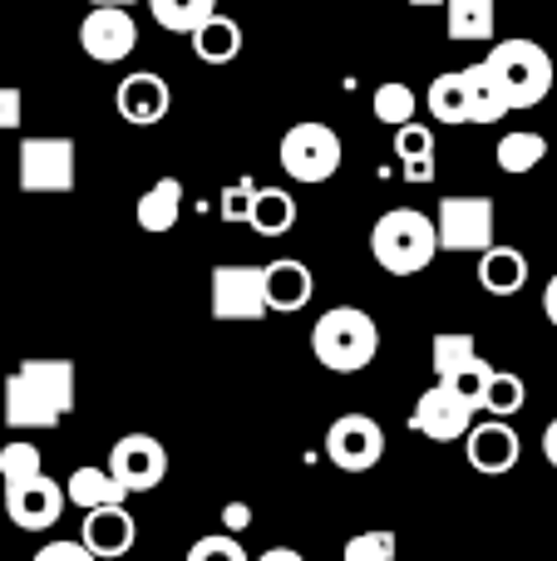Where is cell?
<instances>
[{
    "instance_id": "cell-38",
    "label": "cell",
    "mask_w": 557,
    "mask_h": 561,
    "mask_svg": "<svg viewBox=\"0 0 557 561\" xmlns=\"http://www.w3.org/2000/svg\"><path fill=\"white\" fill-rule=\"evenodd\" d=\"M223 527H227V537L247 533V527H252V507H247V503H227L223 507Z\"/></svg>"
},
{
    "instance_id": "cell-7",
    "label": "cell",
    "mask_w": 557,
    "mask_h": 561,
    "mask_svg": "<svg viewBox=\"0 0 557 561\" xmlns=\"http://www.w3.org/2000/svg\"><path fill=\"white\" fill-rule=\"evenodd\" d=\"M434 375H440V385L459 389V394L479 409L484 389H489V379H493V365L479 355V340L474 335H464V330H440V335H434Z\"/></svg>"
},
{
    "instance_id": "cell-16",
    "label": "cell",
    "mask_w": 557,
    "mask_h": 561,
    "mask_svg": "<svg viewBox=\"0 0 557 561\" xmlns=\"http://www.w3.org/2000/svg\"><path fill=\"white\" fill-rule=\"evenodd\" d=\"M464 458H469L474 473L503 478V473H513V468H519L523 444H519V434H513V424L489 419V424H474L469 434H464Z\"/></svg>"
},
{
    "instance_id": "cell-24",
    "label": "cell",
    "mask_w": 557,
    "mask_h": 561,
    "mask_svg": "<svg viewBox=\"0 0 557 561\" xmlns=\"http://www.w3.org/2000/svg\"><path fill=\"white\" fill-rule=\"evenodd\" d=\"M493 25H499V0H450V10H444V30L459 45L493 39Z\"/></svg>"
},
{
    "instance_id": "cell-33",
    "label": "cell",
    "mask_w": 557,
    "mask_h": 561,
    "mask_svg": "<svg viewBox=\"0 0 557 561\" xmlns=\"http://www.w3.org/2000/svg\"><path fill=\"white\" fill-rule=\"evenodd\" d=\"M395 158H400V163H420V158H434V134H430L424 124L395 128Z\"/></svg>"
},
{
    "instance_id": "cell-5",
    "label": "cell",
    "mask_w": 557,
    "mask_h": 561,
    "mask_svg": "<svg viewBox=\"0 0 557 561\" xmlns=\"http://www.w3.org/2000/svg\"><path fill=\"white\" fill-rule=\"evenodd\" d=\"M341 158H345V148L331 124L306 118V124H292L282 134V168L292 183H331L341 173Z\"/></svg>"
},
{
    "instance_id": "cell-43",
    "label": "cell",
    "mask_w": 557,
    "mask_h": 561,
    "mask_svg": "<svg viewBox=\"0 0 557 561\" xmlns=\"http://www.w3.org/2000/svg\"><path fill=\"white\" fill-rule=\"evenodd\" d=\"M134 0H94V10H128Z\"/></svg>"
},
{
    "instance_id": "cell-31",
    "label": "cell",
    "mask_w": 557,
    "mask_h": 561,
    "mask_svg": "<svg viewBox=\"0 0 557 561\" xmlns=\"http://www.w3.org/2000/svg\"><path fill=\"white\" fill-rule=\"evenodd\" d=\"M45 473V458H39L35 444H25V438H15V444L0 448V483L5 488H20L30 483V478Z\"/></svg>"
},
{
    "instance_id": "cell-3",
    "label": "cell",
    "mask_w": 557,
    "mask_h": 561,
    "mask_svg": "<svg viewBox=\"0 0 557 561\" xmlns=\"http://www.w3.org/2000/svg\"><path fill=\"white\" fill-rule=\"evenodd\" d=\"M371 252L390 276H420L434 262V252H440L434 217L420 213V207H390L371 227Z\"/></svg>"
},
{
    "instance_id": "cell-17",
    "label": "cell",
    "mask_w": 557,
    "mask_h": 561,
    "mask_svg": "<svg viewBox=\"0 0 557 561\" xmlns=\"http://www.w3.org/2000/svg\"><path fill=\"white\" fill-rule=\"evenodd\" d=\"M134 542H138V523L128 517V507H99V513H84L79 547H84L94 561H114V557L134 552Z\"/></svg>"
},
{
    "instance_id": "cell-44",
    "label": "cell",
    "mask_w": 557,
    "mask_h": 561,
    "mask_svg": "<svg viewBox=\"0 0 557 561\" xmlns=\"http://www.w3.org/2000/svg\"><path fill=\"white\" fill-rule=\"evenodd\" d=\"M410 5H420V10H424V5H440V0H410Z\"/></svg>"
},
{
    "instance_id": "cell-13",
    "label": "cell",
    "mask_w": 557,
    "mask_h": 561,
    "mask_svg": "<svg viewBox=\"0 0 557 561\" xmlns=\"http://www.w3.org/2000/svg\"><path fill=\"white\" fill-rule=\"evenodd\" d=\"M5 513L20 533H49V527L65 517V483L39 473L20 488H5Z\"/></svg>"
},
{
    "instance_id": "cell-19",
    "label": "cell",
    "mask_w": 557,
    "mask_h": 561,
    "mask_svg": "<svg viewBox=\"0 0 557 561\" xmlns=\"http://www.w3.org/2000/svg\"><path fill=\"white\" fill-rule=\"evenodd\" d=\"M479 286L489 290V296H519V290L528 286V256H523L519 247L493 242L489 252L479 256Z\"/></svg>"
},
{
    "instance_id": "cell-21",
    "label": "cell",
    "mask_w": 557,
    "mask_h": 561,
    "mask_svg": "<svg viewBox=\"0 0 557 561\" xmlns=\"http://www.w3.org/2000/svg\"><path fill=\"white\" fill-rule=\"evenodd\" d=\"M459 79H464V99H469V124H499V118L509 114V99H503L489 65L459 69Z\"/></svg>"
},
{
    "instance_id": "cell-4",
    "label": "cell",
    "mask_w": 557,
    "mask_h": 561,
    "mask_svg": "<svg viewBox=\"0 0 557 561\" xmlns=\"http://www.w3.org/2000/svg\"><path fill=\"white\" fill-rule=\"evenodd\" d=\"M484 65L493 69V79H499L509 108L543 104L548 89H553V55L538 45V39H499Z\"/></svg>"
},
{
    "instance_id": "cell-27",
    "label": "cell",
    "mask_w": 557,
    "mask_h": 561,
    "mask_svg": "<svg viewBox=\"0 0 557 561\" xmlns=\"http://www.w3.org/2000/svg\"><path fill=\"white\" fill-rule=\"evenodd\" d=\"M148 10H154V20L163 30L193 35V30H203L217 15V0H148Z\"/></svg>"
},
{
    "instance_id": "cell-9",
    "label": "cell",
    "mask_w": 557,
    "mask_h": 561,
    "mask_svg": "<svg viewBox=\"0 0 557 561\" xmlns=\"http://www.w3.org/2000/svg\"><path fill=\"white\" fill-rule=\"evenodd\" d=\"M326 458L341 473H371L385 458V428L371 414H341L326 428Z\"/></svg>"
},
{
    "instance_id": "cell-10",
    "label": "cell",
    "mask_w": 557,
    "mask_h": 561,
    "mask_svg": "<svg viewBox=\"0 0 557 561\" xmlns=\"http://www.w3.org/2000/svg\"><path fill=\"white\" fill-rule=\"evenodd\" d=\"M109 478L124 493H154L168 478V448L154 434H124L109 448Z\"/></svg>"
},
{
    "instance_id": "cell-15",
    "label": "cell",
    "mask_w": 557,
    "mask_h": 561,
    "mask_svg": "<svg viewBox=\"0 0 557 561\" xmlns=\"http://www.w3.org/2000/svg\"><path fill=\"white\" fill-rule=\"evenodd\" d=\"M114 108L124 124L134 128H154L168 118V108H173V89H168L163 75H148V69H138V75H124V84L114 89Z\"/></svg>"
},
{
    "instance_id": "cell-11",
    "label": "cell",
    "mask_w": 557,
    "mask_h": 561,
    "mask_svg": "<svg viewBox=\"0 0 557 561\" xmlns=\"http://www.w3.org/2000/svg\"><path fill=\"white\" fill-rule=\"evenodd\" d=\"M474 414H479V409H474L459 389L430 385L420 399H414L410 428L414 434H424V438H434V444H459V438L474 428Z\"/></svg>"
},
{
    "instance_id": "cell-14",
    "label": "cell",
    "mask_w": 557,
    "mask_h": 561,
    "mask_svg": "<svg viewBox=\"0 0 557 561\" xmlns=\"http://www.w3.org/2000/svg\"><path fill=\"white\" fill-rule=\"evenodd\" d=\"M213 316L217 320H262L266 316L262 266H217L213 272Z\"/></svg>"
},
{
    "instance_id": "cell-42",
    "label": "cell",
    "mask_w": 557,
    "mask_h": 561,
    "mask_svg": "<svg viewBox=\"0 0 557 561\" xmlns=\"http://www.w3.org/2000/svg\"><path fill=\"white\" fill-rule=\"evenodd\" d=\"M543 316H548L553 325H557V276L548 280V290H543Z\"/></svg>"
},
{
    "instance_id": "cell-1",
    "label": "cell",
    "mask_w": 557,
    "mask_h": 561,
    "mask_svg": "<svg viewBox=\"0 0 557 561\" xmlns=\"http://www.w3.org/2000/svg\"><path fill=\"white\" fill-rule=\"evenodd\" d=\"M75 409V365L69 359H25L5 379L10 428H55Z\"/></svg>"
},
{
    "instance_id": "cell-12",
    "label": "cell",
    "mask_w": 557,
    "mask_h": 561,
    "mask_svg": "<svg viewBox=\"0 0 557 561\" xmlns=\"http://www.w3.org/2000/svg\"><path fill=\"white\" fill-rule=\"evenodd\" d=\"M79 49L99 65H124L138 49V25L128 10H89L79 20Z\"/></svg>"
},
{
    "instance_id": "cell-35",
    "label": "cell",
    "mask_w": 557,
    "mask_h": 561,
    "mask_svg": "<svg viewBox=\"0 0 557 561\" xmlns=\"http://www.w3.org/2000/svg\"><path fill=\"white\" fill-rule=\"evenodd\" d=\"M252 193L257 187L252 183H237V187H227L223 193V222H247V213H252Z\"/></svg>"
},
{
    "instance_id": "cell-25",
    "label": "cell",
    "mask_w": 557,
    "mask_h": 561,
    "mask_svg": "<svg viewBox=\"0 0 557 561\" xmlns=\"http://www.w3.org/2000/svg\"><path fill=\"white\" fill-rule=\"evenodd\" d=\"M193 55L203 59V65H232L237 55H242V25L227 15H213L203 30H193Z\"/></svg>"
},
{
    "instance_id": "cell-41",
    "label": "cell",
    "mask_w": 557,
    "mask_h": 561,
    "mask_svg": "<svg viewBox=\"0 0 557 561\" xmlns=\"http://www.w3.org/2000/svg\"><path fill=\"white\" fill-rule=\"evenodd\" d=\"M252 561H306L296 547H272V552H262V557H252Z\"/></svg>"
},
{
    "instance_id": "cell-23",
    "label": "cell",
    "mask_w": 557,
    "mask_h": 561,
    "mask_svg": "<svg viewBox=\"0 0 557 561\" xmlns=\"http://www.w3.org/2000/svg\"><path fill=\"white\" fill-rule=\"evenodd\" d=\"M247 227H252L257 237H286L296 227V197L286 193V187H257Z\"/></svg>"
},
{
    "instance_id": "cell-18",
    "label": "cell",
    "mask_w": 557,
    "mask_h": 561,
    "mask_svg": "<svg viewBox=\"0 0 557 561\" xmlns=\"http://www.w3.org/2000/svg\"><path fill=\"white\" fill-rule=\"evenodd\" d=\"M262 290H266V310L296 316V310L311 300L316 280H311V272H306V262H292V256H282V262H266L262 266Z\"/></svg>"
},
{
    "instance_id": "cell-36",
    "label": "cell",
    "mask_w": 557,
    "mask_h": 561,
    "mask_svg": "<svg viewBox=\"0 0 557 561\" xmlns=\"http://www.w3.org/2000/svg\"><path fill=\"white\" fill-rule=\"evenodd\" d=\"M20 118H25V94L15 84H0V134L20 128Z\"/></svg>"
},
{
    "instance_id": "cell-34",
    "label": "cell",
    "mask_w": 557,
    "mask_h": 561,
    "mask_svg": "<svg viewBox=\"0 0 557 561\" xmlns=\"http://www.w3.org/2000/svg\"><path fill=\"white\" fill-rule=\"evenodd\" d=\"M187 561H252L242 552V542L227 533H213V537H197L193 547H187Z\"/></svg>"
},
{
    "instance_id": "cell-30",
    "label": "cell",
    "mask_w": 557,
    "mask_h": 561,
    "mask_svg": "<svg viewBox=\"0 0 557 561\" xmlns=\"http://www.w3.org/2000/svg\"><path fill=\"white\" fill-rule=\"evenodd\" d=\"M371 108H375V118H380V124L405 128V124H414V108H420V99H414V89H410V84H400V79H390V84H380V89H375Z\"/></svg>"
},
{
    "instance_id": "cell-20",
    "label": "cell",
    "mask_w": 557,
    "mask_h": 561,
    "mask_svg": "<svg viewBox=\"0 0 557 561\" xmlns=\"http://www.w3.org/2000/svg\"><path fill=\"white\" fill-rule=\"evenodd\" d=\"M134 217H138V227H144V232H154V237L173 232L178 217H183V183H178V178H158V183L138 197Z\"/></svg>"
},
{
    "instance_id": "cell-28",
    "label": "cell",
    "mask_w": 557,
    "mask_h": 561,
    "mask_svg": "<svg viewBox=\"0 0 557 561\" xmlns=\"http://www.w3.org/2000/svg\"><path fill=\"white\" fill-rule=\"evenodd\" d=\"M424 108H430L440 124H469V99H464V79H459V69L454 75H440L430 84V94H424Z\"/></svg>"
},
{
    "instance_id": "cell-32",
    "label": "cell",
    "mask_w": 557,
    "mask_h": 561,
    "mask_svg": "<svg viewBox=\"0 0 557 561\" xmlns=\"http://www.w3.org/2000/svg\"><path fill=\"white\" fill-rule=\"evenodd\" d=\"M395 533H355L351 542H345V552H341V561H395Z\"/></svg>"
},
{
    "instance_id": "cell-39",
    "label": "cell",
    "mask_w": 557,
    "mask_h": 561,
    "mask_svg": "<svg viewBox=\"0 0 557 561\" xmlns=\"http://www.w3.org/2000/svg\"><path fill=\"white\" fill-rule=\"evenodd\" d=\"M400 173H405V183H414V187L434 183V158H420V163H400Z\"/></svg>"
},
{
    "instance_id": "cell-2",
    "label": "cell",
    "mask_w": 557,
    "mask_h": 561,
    "mask_svg": "<svg viewBox=\"0 0 557 561\" xmlns=\"http://www.w3.org/2000/svg\"><path fill=\"white\" fill-rule=\"evenodd\" d=\"M311 355L321 359L331 375H361L380 355V325L371 310L361 306H331L311 325Z\"/></svg>"
},
{
    "instance_id": "cell-8",
    "label": "cell",
    "mask_w": 557,
    "mask_h": 561,
    "mask_svg": "<svg viewBox=\"0 0 557 561\" xmlns=\"http://www.w3.org/2000/svg\"><path fill=\"white\" fill-rule=\"evenodd\" d=\"M20 193H75V138H25L20 144Z\"/></svg>"
},
{
    "instance_id": "cell-40",
    "label": "cell",
    "mask_w": 557,
    "mask_h": 561,
    "mask_svg": "<svg viewBox=\"0 0 557 561\" xmlns=\"http://www.w3.org/2000/svg\"><path fill=\"white\" fill-rule=\"evenodd\" d=\"M543 458H548V463L557 468V419H553L548 428H543Z\"/></svg>"
},
{
    "instance_id": "cell-26",
    "label": "cell",
    "mask_w": 557,
    "mask_h": 561,
    "mask_svg": "<svg viewBox=\"0 0 557 561\" xmlns=\"http://www.w3.org/2000/svg\"><path fill=\"white\" fill-rule=\"evenodd\" d=\"M499 168L509 178H523V173H533V168L548 158V138L543 134H533V128H519V134H503L499 138Z\"/></svg>"
},
{
    "instance_id": "cell-37",
    "label": "cell",
    "mask_w": 557,
    "mask_h": 561,
    "mask_svg": "<svg viewBox=\"0 0 557 561\" xmlns=\"http://www.w3.org/2000/svg\"><path fill=\"white\" fill-rule=\"evenodd\" d=\"M30 561H94L79 542H45Z\"/></svg>"
},
{
    "instance_id": "cell-22",
    "label": "cell",
    "mask_w": 557,
    "mask_h": 561,
    "mask_svg": "<svg viewBox=\"0 0 557 561\" xmlns=\"http://www.w3.org/2000/svg\"><path fill=\"white\" fill-rule=\"evenodd\" d=\"M124 488L109 478V468H75L65 483V503L84 507V513H99V507H124Z\"/></svg>"
},
{
    "instance_id": "cell-6",
    "label": "cell",
    "mask_w": 557,
    "mask_h": 561,
    "mask_svg": "<svg viewBox=\"0 0 557 561\" xmlns=\"http://www.w3.org/2000/svg\"><path fill=\"white\" fill-rule=\"evenodd\" d=\"M434 242L440 252H489L493 247V197L474 193V197H444L440 203V222H434Z\"/></svg>"
},
{
    "instance_id": "cell-29",
    "label": "cell",
    "mask_w": 557,
    "mask_h": 561,
    "mask_svg": "<svg viewBox=\"0 0 557 561\" xmlns=\"http://www.w3.org/2000/svg\"><path fill=\"white\" fill-rule=\"evenodd\" d=\"M523 404H528V385H523L519 375H509V369H493V379H489V389H484L479 409H489L493 419H513Z\"/></svg>"
}]
</instances>
